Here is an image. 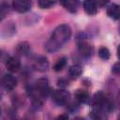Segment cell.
<instances>
[{
	"instance_id": "obj_1",
	"label": "cell",
	"mask_w": 120,
	"mask_h": 120,
	"mask_svg": "<svg viewBox=\"0 0 120 120\" xmlns=\"http://www.w3.org/2000/svg\"><path fill=\"white\" fill-rule=\"evenodd\" d=\"M71 36V29L68 24H60L57 26L50 38L45 44V50L48 52H54L59 50L67 41H68Z\"/></svg>"
},
{
	"instance_id": "obj_2",
	"label": "cell",
	"mask_w": 120,
	"mask_h": 120,
	"mask_svg": "<svg viewBox=\"0 0 120 120\" xmlns=\"http://www.w3.org/2000/svg\"><path fill=\"white\" fill-rule=\"evenodd\" d=\"M69 98H70V94L65 89H57L53 91L52 95V99L58 106L67 105L69 101Z\"/></svg>"
},
{
	"instance_id": "obj_3",
	"label": "cell",
	"mask_w": 120,
	"mask_h": 120,
	"mask_svg": "<svg viewBox=\"0 0 120 120\" xmlns=\"http://www.w3.org/2000/svg\"><path fill=\"white\" fill-rule=\"evenodd\" d=\"M12 7L14 10L20 13H24L30 10L31 8V1L30 0H13Z\"/></svg>"
},
{
	"instance_id": "obj_4",
	"label": "cell",
	"mask_w": 120,
	"mask_h": 120,
	"mask_svg": "<svg viewBox=\"0 0 120 120\" xmlns=\"http://www.w3.org/2000/svg\"><path fill=\"white\" fill-rule=\"evenodd\" d=\"M17 85V79L11 74H6L2 78V86L7 91H12Z\"/></svg>"
},
{
	"instance_id": "obj_5",
	"label": "cell",
	"mask_w": 120,
	"mask_h": 120,
	"mask_svg": "<svg viewBox=\"0 0 120 120\" xmlns=\"http://www.w3.org/2000/svg\"><path fill=\"white\" fill-rule=\"evenodd\" d=\"M78 51L83 57L88 58V57H90L92 55L94 50H93V47H92L91 44H89L86 41L82 40V41H80L78 43Z\"/></svg>"
},
{
	"instance_id": "obj_6",
	"label": "cell",
	"mask_w": 120,
	"mask_h": 120,
	"mask_svg": "<svg viewBox=\"0 0 120 120\" xmlns=\"http://www.w3.org/2000/svg\"><path fill=\"white\" fill-rule=\"evenodd\" d=\"M33 68L40 72H44L48 69L49 68V61L47 60L46 57L44 56H39L38 58H37L34 63H33Z\"/></svg>"
},
{
	"instance_id": "obj_7",
	"label": "cell",
	"mask_w": 120,
	"mask_h": 120,
	"mask_svg": "<svg viewBox=\"0 0 120 120\" xmlns=\"http://www.w3.org/2000/svg\"><path fill=\"white\" fill-rule=\"evenodd\" d=\"M6 67H7V69L10 72H13V73L17 72L21 68V61L18 57H15V56L9 57L7 59Z\"/></svg>"
},
{
	"instance_id": "obj_8",
	"label": "cell",
	"mask_w": 120,
	"mask_h": 120,
	"mask_svg": "<svg viewBox=\"0 0 120 120\" xmlns=\"http://www.w3.org/2000/svg\"><path fill=\"white\" fill-rule=\"evenodd\" d=\"M62 6L71 13H75L78 10L80 1L79 0H60Z\"/></svg>"
},
{
	"instance_id": "obj_9",
	"label": "cell",
	"mask_w": 120,
	"mask_h": 120,
	"mask_svg": "<svg viewBox=\"0 0 120 120\" xmlns=\"http://www.w3.org/2000/svg\"><path fill=\"white\" fill-rule=\"evenodd\" d=\"M107 15L112 20L120 19V6L117 4H111L107 8Z\"/></svg>"
},
{
	"instance_id": "obj_10",
	"label": "cell",
	"mask_w": 120,
	"mask_h": 120,
	"mask_svg": "<svg viewBox=\"0 0 120 120\" xmlns=\"http://www.w3.org/2000/svg\"><path fill=\"white\" fill-rule=\"evenodd\" d=\"M74 96H75V98L81 103H87L91 99L89 93L83 89H77L76 92L74 93Z\"/></svg>"
},
{
	"instance_id": "obj_11",
	"label": "cell",
	"mask_w": 120,
	"mask_h": 120,
	"mask_svg": "<svg viewBox=\"0 0 120 120\" xmlns=\"http://www.w3.org/2000/svg\"><path fill=\"white\" fill-rule=\"evenodd\" d=\"M98 6L94 0H84L83 1V9L88 15H95L98 11Z\"/></svg>"
},
{
	"instance_id": "obj_12",
	"label": "cell",
	"mask_w": 120,
	"mask_h": 120,
	"mask_svg": "<svg viewBox=\"0 0 120 120\" xmlns=\"http://www.w3.org/2000/svg\"><path fill=\"white\" fill-rule=\"evenodd\" d=\"M82 72V67L79 66V65H72V66L69 67V68H68V76H69L71 79H73V80L79 78V77L81 76Z\"/></svg>"
},
{
	"instance_id": "obj_13",
	"label": "cell",
	"mask_w": 120,
	"mask_h": 120,
	"mask_svg": "<svg viewBox=\"0 0 120 120\" xmlns=\"http://www.w3.org/2000/svg\"><path fill=\"white\" fill-rule=\"evenodd\" d=\"M29 51H30V45L26 41L19 43L16 47V52L20 55H26L29 52Z\"/></svg>"
},
{
	"instance_id": "obj_14",
	"label": "cell",
	"mask_w": 120,
	"mask_h": 120,
	"mask_svg": "<svg viewBox=\"0 0 120 120\" xmlns=\"http://www.w3.org/2000/svg\"><path fill=\"white\" fill-rule=\"evenodd\" d=\"M66 65H67V58H66V57H61V58H59V59L56 61V63L54 64L53 69H54L55 71H60V70H62V69L66 67Z\"/></svg>"
},
{
	"instance_id": "obj_15",
	"label": "cell",
	"mask_w": 120,
	"mask_h": 120,
	"mask_svg": "<svg viewBox=\"0 0 120 120\" xmlns=\"http://www.w3.org/2000/svg\"><path fill=\"white\" fill-rule=\"evenodd\" d=\"M98 55L101 59L103 60H108L111 56V53H110V51L108 48L106 47H100L98 49Z\"/></svg>"
},
{
	"instance_id": "obj_16",
	"label": "cell",
	"mask_w": 120,
	"mask_h": 120,
	"mask_svg": "<svg viewBox=\"0 0 120 120\" xmlns=\"http://www.w3.org/2000/svg\"><path fill=\"white\" fill-rule=\"evenodd\" d=\"M56 0H38V6L41 8H50L55 4Z\"/></svg>"
},
{
	"instance_id": "obj_17",
	"label": "cell",
	"mask_w": 120,
	"mask_h": 120,
	"mask_svg": "<svg viewBox=\"0 0 120 120\" xmlns=\"http://www.w3.org/2000/svg\"><path fill=\"white\" fill-rule=\"evenodd\" d=\"M8 11V6L7 5V4H5V3H3L2 4V6H1V20H3L4 19V17H5V15H6V13Z\"/></svg>"
},
{
	"instance_id": "obj_18",
	"label": "cell",
	"mask_w": 120,
	"mask_h": 120,
	"mask_svg": "<svg viewBox=\"0 0 120 120\" xmlns=\"http://www.w3.org/2000/svg\"><path fill=\"white\" fill-rule=\"evenodd\" d=\"M112 71L114 73V74H117V75H120V61L116 62L112 68Z\"/></svg>"
},
{
	"instance_id": "obj_19",
	"label": "cell",
	"mask_w": 120,
	"mask_h": 120,
	"mask_svg": "<svg viewBox=\"0 0 120 120\" xmlns=\"http://www.w3.org/2000/svg\"><path fill=\"white\" fill-rule=\"evenodd\" d=\"M94 1L97 4V6H98V7H104L105 5H107L109 3L110 0H94Z\"/></svg>"
},
{
	"instance_id": "obj_20",
	"label": "cell",
	"mask_w": 120,
	"mask_h": 120,
	"mask_svg": "<svg viewBox=\"0 0 120 120\" xmlns=\"http://www.w3.org/2000/svg\"><path fill=\"white\" fill-rule=\"evenodd\" d=\"M116 101H117V104H118V106H119V108H120V89H119V91H118V93H117Z\"/></svg>"
},
{
	"instance_id": "obj_21",
	"label": "cell",
	"mask_w": 120,
	"mask_h": 120,
	"mask_svg": "<svg viewBox=\"0 0 120 120\" xmlns=\"http://www.w3.org/2000/svg\"><path fill=\"white\" fill-rule=\"evenodd\" d=\"M57 118H59V119H68V114H62V115H59Z\"/></svg>"
},
{
	"instance_id": "obj_22",
	"label": "cell",
	"mask_w": 120,
	"mask_h": 120,
	"mask_svg": "<svg viewBox=\"0 0 120 120\" xmlns=\"http://www.w3.org/2000/svg\"><path fill=\"white\" fill-rule=\"evenodd\" d=\"M117 56H118V58L120 59V45H119L118 48H117Z\"/></svg>"
},
{
	"instance_id": "obj_23",
	"label": "cell",
	"mask_w": 120,
	"mask_h": 120,
	"mask_svg": "<svg viewBox=\"0 0 120 120\" xmlns=\"http://www.w3.org/2000/svg\"><path fill=\"white\" fill-rule=\"evenodd\" d=\"M118 118H119V119H120V114H119V115H118Z\"/></svg>"
}]
</instances>
